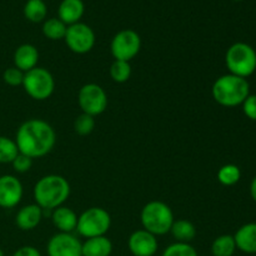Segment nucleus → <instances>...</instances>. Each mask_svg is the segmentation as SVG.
Listing matches in <instances>:
<instances>
[{
	"label": "nucleus",
	"instance_id": "nucleus-9",
	"mask_svg": "<svg viewBox=\"0 0 256 256\" xmlns=\"http://www.w3.org/2000/svg\"><path fill=\"white\" fill-rule=\"evenodd\" d=\"M142 39L135 30L124 29L114 35L110 44L112 55L115 60L130 62L140 52Z\"/></svg>",
	"mask_w": 256,
	"mask_h": 256
},
{
	"label": "nucleus",
	"instance_id": "nucleus-22",
	"mask_svg": "<svg viewBox=\"0 0 256 256\" xmlns=\"http://www.w3.org/2000/svg\"><path fill=\"white\" fill-rule=\"evenodd\" d=\"M236 252V244L232 235H220L212 242V256H232Z\"/></svg>",
	"mask_w": 256,
	"mask_h": 256
},
{
	"label": "nucleus",
	"instance_id": "nucleus-2",
	"mask_svg": "<svg viewBox=\"0 0 256 256\" xmlns=\"http://www.w3.org/2000/svg\"><path fill=\"white\" fill-rule=\"evenodd\" d=\"M70 195V184L62 175H45L34 186L35 204L42 210H54L62 206Z\"/></svg>",
	"mask_w": 256,
	"mask_h": 256
},
{
	"label": "nucleus",
	"instance_id": "nucleus-33",
	"mask_svg": "<svg viewBox=\"0 0 256 256\" xmlns=\"http://www.w3.org/2000/svg\"><path fill=\"white\" fill-rule=\"evenodd\" d=\"M250 194H252V198L256 202V176L252 179V185H250Z\"/></svg>",
	"mask_w": 256,
	"mask_h": 256
},
{
	"label": "nucleus",
	"instance_id": "nucleus-12",
	"mask_svg": "<svg viewBox=\"0 0 256 256\" xmlns=\"http://www.w3.org/2000/svg\"><path fill=\"white\" fill-rule=\"evenodd\" d=\"M22 184L14 175L0 176V208L12 209L22 199Z\"/></svg>",
	"mask_w": 256,
	"mask_h": 256
},
{
	"label": "nucleus",
	"instance_id": "nucleus-17",
	"mask_svg": "<svg viewBox=\"0 0 256 256\" xmlns=\"http://www.w3.org/2000/svg\"><path fill=\"white\" fill-rule=\"evenodd\" d=\"M52 220L59 232H72L76 230L78 215L68 206H59L52 212Z\"/></svg>",
	"mask_w": 256,
	"mask_h": 256
},
{
	"label": "nucleus",
	"instance_id": "nucleus-8",
	"mask_svg": "<svg viewBox=\"0 0 256 256\" xmlns=\"http://www.w3.org/2000/svg\"><path fill=\"white\" fill-rule=\"evenodd\" d=\"M78 102L84 114L98 116L108 108V95L100 85L95 82L82 85L78 92Z\"/></svg>",
	"mask_w": 256,
	"mask_h": 256
},
{
	"label": "nucleus",
	"instance_id": "nucleus-3",
	"mask_svg": "<svg viewBox=\"0 0 256 256\" xmlns=\"http://www.w3.org/2000/svg\"><path fill=\"white\" fill-rule=\"evenodd\" d=\"M212 94L222 106L234 108L242 105L250 95V85L246 79L232 74L218 78L212 84Z\"/></svg>",
	"mask_w": 256,
	"mask_h": 256
},
{
	"label": "nucleus",
	"instance_id": "nucleus-25",
	"mask_svg": "<svg viewBox=\"0 0 256 256\" xmlns=\"http://www.w3.org/2000/svg\"><path fill=\"white\" fill-rule=\"evenodd\" d=\"M240 178H242V172L234 164L224 165L218 172V182L225 186H232L239 182Z\"/></svg>",
	"mask_w": 256,
	"mask_h": 256
},
{
	"label": "nucleus",
	"instance_id": "nucleus-31",
	"mask_svg": "<svg viewBox=\"0 0 256 256\" xmlns=\"http://www.w3.org/2000/svg\"><path fill=\"white\" fill-rule=\"evenodd\" d=\"M242 105V110H244V114L249 119L256 122V95H249Z\"/></svg>",
	"mask_w": 256,
	"mask_h": 256
},
{
	"label": "nucleus",
	"instance_id": "nucleus-29",
	"mask_svg": "<svg viewBox=\"0 0 256 256\" xmlns=\"http://www.w3.org/2000/svg\"><path fill=\"white\" fill-rule=\"evenodd\" d=\"M24 74L25 72H22V70L15 66L8 68L2 72V80H4L5 84L10 85V86H19V85H22Z\"/></svg>",
	"mask_w": 256,
	"mask_h": 256
},
{
	"label": "nucleus",
	"instance_id": "nucleus-1",
	"mask_svg": "<svg viewBox=\"0 0 256 256\" xmlns=\"http://www.w3.org/2000/svg\"><path fill=\"white\" fill-rule=\"evenodd\" d=\"M18 150L32 159L49 154L56 142V134L52 125L42 119H30L22 122L15 136Z\"/></svg>",
	"mask_w": 256,
	"mask_h": 256
},
{
	"label": "nucleus",
	"instance_id": "nucleus-28",
	"mask_svg": "<svg viewBox=\"0 0 256 256\" xmlns=\"http://www.w3.org/2000/svg\"><path fill=\"white\" fill-rule=\"evenodd\" d=\"M162 256H199L192 245L186 242H174L162 252Z\"/></svg>",
	"mask_w": 256,
	"mask_h": 256
},
{
	"label": "nucleus",
	"instance_id": "nucleus-30",
	"mask_svg": "<svg viewBox=\"0 0 256 256\" xmlns=\"http://www.w3.org/2000/svg\"><path fill=\"white\" fill-rule=\"evenodd\" d=\"M12 169L16 172H20V174H24V172H29L32 166V158L26 156L24 154H18V156L12 160Z\"/></svg>",
	"mask_w": 256,
	"mask_h": 256
},
{
	"label": "nucleus",
	"instance_id": "nucleus-10",
	"mask_svg": "<svg viewBox=\"0 0 256 256\" xmlns=\"http://www.w3.org/2000/svg\"><path fill=\"white\" fill-rule=\"evenodd\" d=\"M68 48L75 54H86L95 45V32L84 22L69 25L64 38Z\"/></svg>",
	"mask_w": 256,
	"mask_h": 256
},
{
	"label": "nucleus",
	"instance_id": "nucleus-37",
	"mask_svg": "<svg viewBox=\"0 0 256 256\" xmlns=\"http://www.w3.org/2000/svg\"><path fill=\"white\" fill-rule=\"evenodd\" d=\"M44 2H45V0H44Z\"/></svg>",
	"mask_w": 256,
	"mask_h": 256
},
{
	"label": "nucleus",
	"instance_id": "nucleus-35",
	"mask_svg": "<svg viewBox=\"0 0 256 256\" xmlns=\"http://www.w3.org/2000/svg\"><path fill=\"white\" fill-rule=\"evenodd\" d=\"M235 2H242V0H235Z\"/></svg>",
	"mask_w": 256,
	"mask_h": 256
},
{
	"label": "nucleus",
	"instance_id": "nucleus-15",
	"mask_svg": "<svg viewBox=\"0 0 256 256\" xmlns=\"http://www.w3.org/2000/svg\"><path fill=\"white\" fill-rule=\"evenodd\" d=\"M39 62V52L32 44H22L16 48L14 52V66L22 70V72H28L38 66Z\"/></svg>",
	"mask_w": 256,
	"mask_h": 256
},
{
	"label": "nucleus",
	"instance_id": "nucleus-11",
	"mask_svg": "<svg viewBox=\"0 0 256 256\" xmlns=\"http://www.w3.org/2000/svg\"><path fill=\"white\" fill-rule=\"evenodd\" d=\"M48 256H80L82 242L72 232H58L48 242Z\"/></svg>",
	"mask_w": 256,
	"mask_h": 256
},
{
	"label": "nucleus",
	"instance_id": "nucleus-13",
	"mask_svg": "<svg viewBox=\"0 0 256 256\" xmlns=\"http://www.w3.org/2000/svg\"><path fill=\"white\" fill-rule=\"evenodd\" d=\"M128 248L134 256H154L159 249V242L152 232L140 229L130 235Z\"/></svg>",
	"mask_w": 256,
	"mask_h": 256
},
{
	"label": "nucleus",
	"instance_id": "nucleus-26",
	"mask_svg": "<svg viewBox=\"0 0 256 256\" xmlns=\"http://www.w3.org/2000/svg\"><path fill=\"white\" fill-rule=\"evenodd\" d=\"M110 76L118 84L126 82L132 76V65L129 62L115 60L110 66Z\"/></svg>",
	"mask_w": 256,
	"mask_h": 256
},
{
	"label": "nucleus",
	"instance_id": "nucleus-18",
	"mask_svg": "<svg viewBox=\"0 0 256 256\" xmlns=\"http://www.w3.org/2000/svg\"><path fill=\"white\" fill-rule=\"evenodd\" d=\"M82 0H62L58 9V16L65 25H72L80 22L84 14Z\"/></svg>",
	"mask_w": 256,
	"mask_h": 256
},
{
	"label": "nucleus",
	"instance_id": "nucleus-20",
	"mask_svg": "<svg viewBox=\"0 0 256 256\" xmlns=\"http://www.w3.org/2000/svg\"><path fill=\"white\" fill-rule=\"evenodd\" d=\"M170 232H172V238L176 240V242L190 244L196 236V228L192 222H188V220H174Z\"/></svg>",
	"mask_w": 256,
	"mask_h": 256
},
{
	"label": "nucleus",
	"instance_id": "nucleus-36",
	"mask_svg": "<svg viewBox=\"0 0 256 256\" xmlns=\"http://www.w3.org/2000/svg\"><path fill=\"white\" fill-rule=\"evenodd\" d=\"M80 256H82V255H80Z\"/></svg>",
	"mask_w": 256,
	"mask_h": 256
},
{
	"label": "nucleus",
	"instance_id": "nucleus-5",
	"mask_svg": "<svg viewBox=\"0 0 256 256\" xmlns=\"http://www.w3.org/2000/svg\"><path fill=\"white\" fill-rule=\"evenodd\" d=\"M225 62L230 74L246 79L256 70V52L246 42H235L228 49Z\"/></svg>",
	"mask_w": 256,
	"mask_h": 256
},
{
	"label": "nucleus",
	"instance_id": "nucleus-21",
	"mask_svg": "<svg viewBox=\"0 0 256 256\" xmlns=\"http://www.w3.org/2000/svg\"><path fill=\"white\" fill-rule=\"evenodd\" d=\"M48 8L44 0H28L24 5V16L32 22H44Z\"/></svg>",
	"mask_w": 256,
	"mask_h": 256
},
{
	"label": "nucleus",
	"instance_id": "nucleus-4",
	"mask_svg": "<svg viewBox=\"0 0 256 256\" xmlns=\"http://www.w3.org/2000/svg\"><path fill=\"white\" fill-rule=\"evenodd\" d=\"M142 229L152 232L155 236L170 232L174 222V214L172 208L162 202L152 200L144 205L140 214Z\"/></svg>",
	"mask_w": 256,
	"mask_h": 256
},
{
	"label": "nucleus",
	"instance_id": "nucleus-32",
	"mask_svg": "<svg viewBox=\"0 0 256 256\" xmlns=\"http://www.w3.org/2000/svg\"><path fill=\"white\" fill-rule=\"evenodd\" d=\"M12 256H42V254H40V252L36 248L26 245V246L19 248V249L12 254Z\"/></svg>",
	"mask_w": 256,
	"mask_h": 256
},
{
	"label": "nucleus",
	"instance_id": "nucleus-34",
	"mask_svg": "<svg viewBox=\"0 0 256 256\" xmlns=\"http://www.w3.org/2000/svg\"><path fill=\"white\" fill-rule=\"evenodd\" d=\"M0 256H5V255H4V252H2V248H0Z\"/></svg>",
	"mask_w": 256,
	"mask_h": 256
},
{
	"label": "nucleus",
	"instance_id": "nucleus-27",
	"mask_svg": "<svg viewBox=\"0 0 256 256\" xmlns=\"http://www.w3.org/2000/svg\"><path fill=\"white\" fill-rule=\"evenodd\" d=\"M95 129V118L88 114H80L79 116L75 119L74 122V130L76 134L82 135V136H86V135L92 134Z\"/></svg>",
	"mask_w": 256,
	"mask_h": 256
},
{
	"label": "nucleus",
	"instance_id": "nucleus-14",
	"mask_svg": "<svg viewBox=\"0 0 256 256\" xmlns=\"http://www.w3.org/2000/svg\"><path fill=\"white\" fill-rule=\"evenodd\" d=\"M42 219V209L36 204L22 206L15 216V224L22 232L34 230Z\"/></svg>",
	"mask_w": 256,
	"mask_h": 256
},
{
	"label": "nucleus",
	"instance_id": "nucleus-16",
	"mask_svg": "<svg viewBox=\"0 0 256 256\" xmlns=\"http://www.w3.org/2000/svg\"><path fill=\"white\" fill-rule=\"evenodd\" d=\"M236 249L245 254H256V222H249L238 229L234 235Z\"/></svg>",
	"mask_w": 256,
	"mask_h": 256
},
{
	"label": "nucleus",
	"instance_id": "nucleus-23",
	"mask_svg": "<svg viewBox=\"0 0 256 256\" xmlns=\"http://www.w3.org/2000/svg\"><path fill=\"white\" fill-rule=\"evenodd\" d=\"M68 25H65L59 18H52L45 20L42 24V34L50 40H62L66 34Z\"/></svg>",
	"mask_w": 256,
	"mask_h": 256
},
{
	"label": "nucleus",
	"instance_id": "nucleus-7",
	"mask_svg": "<svg viewBox=\"0 0 256 256\" xmlns=\"http://www.w3.org/2000/svg\"><path fill=\"white\" fill-rule=\"evenodd\" d=\"M22 88L32 99L42 102L49 99L55 89V80L52 72L45 68H34L25 72Z\"/></svg>",
	"mask_w": 256,
	"mask_h": 256
},
{
	"label": "nucleus",
	"instance_id": "nucleus-6",
	"mask_svg": "<svg viewBox=\"0 0 256 256\" xmlns=\"http://www.w3.org/2000/svg\"><path fill=\"white\" fill-rule=\"evenodd\" d=\"M112 226V216L102 208H90L78 216L76 232L85 239L105 236Z\"/></svg>",
	"mask_w": 256,
	"mask_h": 256
},
{
	"label": "nucleus",
	"instance_id": "nucleus-19",
	"mask_svg": "<svg viewBox=\"0 0 256 256\" xmlns=\"http://www.w3.org/2000/svg\"><path fill=\"white\" fill-rule=\"evenodd\" d=\"M112 252V242L106 236H96L82 242V256H110Z\"/></svg>",
	"mask_w": 256,
	"mask_h": 256
},
{
	"label": "nucleus",
	"instance_id": "nucleus-24",
	"mask_svg": "<svg viewBox=\"0 0 256 256\" xmlns=\"http://www.w3.org/2000/svg\"><path fill=\"white\" fill-rule=\"evenodd\" d=\"M18 154L19 150L15 140L0 135V164H12Z\"/></svg>",
	"mask_w": 256,
	"mask_h": 256
}]
</instances>
